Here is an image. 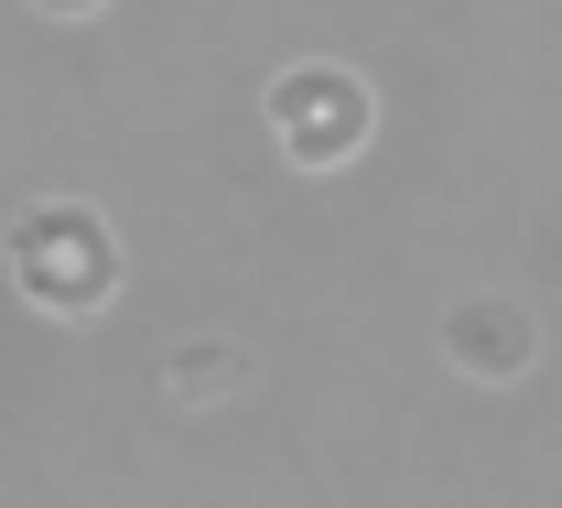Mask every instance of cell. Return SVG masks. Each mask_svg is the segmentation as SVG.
<instances>
[{"label": "cell", "instance_id": "4", "mask_svg": "<svg viewBox=\"0 0 562 508\" xmlns=\"http://www.w3.org/2000/svg\"><path fill=\"white\" fill-rule=\"evenodd\" d=\"M238 379H249V358H238V347H184V358L162 368V390H173V400H227V390H238Z\"/></svg>", "mask_w": 562, "mask_h": 508}, {"label": "cell", "instance_id": "2", "mask_svg": "<svg viewBox=\"0 0 562 508\" xmlns=\"http://www.w3.org/2000/svg\"><path fill=\"white\" fill-rule=\"evenodd\" d=\"M260 109H271V142H281L292 173H347L368 151V131H379V98L347 66H281Z\"/></svg>", "mask_w": 562, "mask_h": 508}, {"label": "cell", "instance_id": "1", "mask_svg": "<svg viewBox=\"0 0 562 508\" xmlns=\"http://www.w3.org/2000/svg\"><path fill=\"white\" fill-rule=\"evenodd\" d=\"M0 260H11V292L44 303V314H98V303H120V282H131L120 227L98 217L87 195H44V206H22L11 238H0Z\"/></svg>", "mask_w": 562, "mask_h": 508}, {"label": "cell", "instance_id": "3", "mask_svg": "<svg viewBox=\"0 0 562 508\" xmlns=\"http://www.w3.org/2000/svg\"><path fill=\"white\" fill-rule=\"evenodd\" d=\"M443 358L465 368V379H530L541 358V314L519 303V292H465V303H443Z\"/></svg>", "mask_w": 562, "mask_h": 508}, {"label": "cell", "instance_id": "5", "mask_svg": "<svg viewBox=\"0 0 562 508\" xmlns=\"http://www.w3.org/2000/svg\"><path fill=\"white\" fill-rule=\"evenodd\" d=\"M33 11H55V22H87V11H98V0H33Z\"/></svg>", "mask_w": 562, "mask_h": 508}]
</instances>
